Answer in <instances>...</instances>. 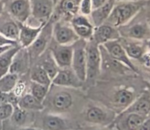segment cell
<instances>
[{"instance_id": "1", "label": "cell", "mask_w": 150, "mask_h": 130, "mask_svg": "<svg viewBox=\"0 0 150 130\" xmlns=\"http://www.w3.org/2000/svg\"><path fill=\"white\" fill-rule=\"evenodd\" d=\"M139 75L108 81L98 80L86 91L87 98L101 104L116 115L122 112L146 88Z\"/></svg>"}, {"instance_id": "2", "label": "cell", "mask_w": 150, "mask_h": 130, "mask_svg": "<svg viewBox=\"0 0 150 130\" xmlns=\"http://www.w3.org/2000/svg\"><path fill=\"white\" fill-rule=\"evenodd\" d=\"M84 92L83 89L66 88L52 84L43 102L45 109L46 108L48 112L70 116L77 106L83 109L86 102L84 99L87 98Z\"/></svg>"}, {"instance_id": "3", "label": "cell", "mask_w": 150, "mask_h": 130, "mask_svg": "<svg viewBox=\"0 0 150 130\" xmlns=\"http://www.w3.org/2000/svg\"><path fill=\"white\" fill-rule=\"evenodd\" d=\"M149 2L150 0L116 1L115 5L105 24L118 28L131 21Z\"/></svg>"}, {"instance_id": "4", "label": "cell", "mask_w": 150, "mask_h": 130, "mask_svg": "<svg viewBox=\"0 0 150 130\" xmlns=\"http://www.w3.org/2000/svg\"><path fill=\"white\" fill-rule=\"evenodd\" d=\"M99 49L101 54V71L98 80L108 81L139 75L111 56L103 45H99Z\"/></svg>"}, {"instance_id": "5", "label": "cell", "mask_w": 150, "mask_h": 130, "mask_svg": "<svg viewBox=\"0 0 150 130\" xmlns=\"http://www.w3.org/2000/svg\"><path fill=\"white\" fill-rule=\"evenodd\" d=\"M88 99L90 102H85L80 113L84 121L93 126L111 125L116 114L101 104Z\"/></svg>"}, {"instance_id": "6", "label": "cell", "mask_w": 150, "mask_h": 130, "mask_svg": "<svg viewBox=\"0 0 150 130\" xmlns=\"http://www.w3.org/2000/svg\"><path fill=\"white\" fill-rule=\"evenodd\" d=\"M117 29L121 37L141 41L150 40V24L147 19L145 8L128 23Z\"/></svg>"}, {"instance_id": "7", "label": "cell", "mask_w": 150, "mask_h": 130, "mask_svg": "<svg viewBox=\"0 0 150 130\" xmlns=\"http://www.w3.org/2000/svg\"><path fill=\"white\" fill-rule=\"evenodd\" d=\"M86 76L83 90L93 86L98 80L101 71L99 45L91 38L86 43Z\"/></svg>"}, {"instance_id": "8", "label": "cell", "mask_w": 150, "mask_h": 130, "mask_svg": "<svg viewBox=\"0 0 150 130\" xmlns=\"http://www.w3.org/2000/svg\"><path fill=\"white\" fill-rule=\"evenodd\" d=\"M36 127L42 130H81L79 122L70 116L47 112Z\"/></svg>"}, {"instance_id": "9", "label": "cell", "mask_w": 150, "mask_h": 130, "mask_svg": "<svg viewBox=\"0 0 150 130\" xmlns=\"http://www.w3.org/2000/svg\"><path fill=\"white\" fill-rule=\"evenodd\" d=\"M54 22L50 17L49 20L43 26L35 41L29 46L26 48L29 55L31 66L48 48L53 38V25Z\"/></svg>"}, {"instance_id": "10", "label": "cell", "mask_w": 150, "mask_h": 130, "mask_svg": "<svg viewBox=\"0 0 150 130\" xmlns=\"http://www.w3.org/2000/svg\"><path fill=\"white\" fill-rule=\"evenodd\" d=\"M31 15L26 24L38 26L46 24L52 16L54 8V0H30Z\"/></svg>"}, {"instance_id": "11", "label": "cell", "mask_w": 150, "mask_h": 130, "mask_svg": "<svg viewBox=\"0 0 150 130\" xmlns=\"http://www.w3.org/2000/svg\"><path fill=\"white\" fill-rule=\"evenodd\" d=\"M81 0H54V8L51 16L55 22L63 20L70 22L71 19L80 14Z\"/></svg>"}, {"instance_id": "12", "label": "cell", "mask_w": 150, "mask_h": 130, "mask_svg": "<svg viewBox=\"0 0 150 130\" xmlns=\"http://www.w3.org/2000/svg\"><path fill=\"white\" fill-rule=\"evenodd\" d=\"M86 43L87 41L79 39L73 44V57L71 67L84 83L86 76Z\"/></svg>"}, {"instance_id": "13", "label": "cell", "mask_w": 150, "mask_h": 130, "mask_svg": "<svg viewBox=\"0 0 150 130\" xmlns=\"http://www.w3.org/2000/svg\"><path fill=\"white\" fill-rule=\"evenodd\" d=\"M4 11L16 22L26 24L31 15L30 0H4Z\"/></svg>"}, {"instance_id": "14", "label": "cell", "mask_w": 150, "mask_h": 130, "mask_svg": "<svg viewBox=\"0 0 150 130\" xmlns=\"http://www.w3.org/2000/svg\"><path fill=\"white\" fill-rule=\"evenodd\" d=\"M53 39L61 45H73L80 39L70 22L57 20L53 22Z\"/></svg>"}, {"instance_id": "15", "label": "cell", "mask_w": 150, "mask_h": 130, "mask_svg": "<svg viewBox=\"0 0 150 130\" xmlns=\"http://www.w3.org/2000/svg\"><path fill=\"white\" fill-rule=\"evenodd\" d=\"M48 49L59 68H70L73 57V45H65L57 43L52 38Z\"/></svg>"}, {"instance_id": "16", "label": "cell", "mask_w": 150, "mask_h": 130, "mask_svg": "<svg viewBox=\"0 0 150 130\" xmlns=\"http://www.w3.org/2000/svg\"><path fill=\"white\" fill-rule=\"evenodd\" d=\"M52 84L66 88L83 89L84 83L76 75L71 67L60 68L52 81Z\"/></svg>"}, {"instance_id": "17", "label": "cell", "mask_w": 150, "mask_h": 130, "mask_svg": "<svg viewBox=\"0 0 150 130\" xmlns=\"http://www.w3.org/2000/svg\"><path fill=\"white\" fill-rule=\"evenodd\" d=\"M146 117L134 113L122 112L116 115L111 125L117 130H139Z\"/></svg>"}, {"instance_id": "18", "label": "cell", "mask_w": 150, "mask_h": 130, "mask_svg": "<svg viewBox=\"0 0 150 130\" xmlns=\"http://www.w3.org/2000/svg\"><path fill=\"white\" fill-rule=\"evenodd\" d=\"M70 24L80 39L88 41L92 38L94 26L88 16L79 14L71 19Z\"/></svg>"}, {"instance_id": "19", "label": "cell", "mask_w": 150, "mask_h": 130, "mask_svg": "<svg viewBox=\"0 0 150 130\" xmlns=\"http://www.w3.org/2000/svg\"><path fill=\"white\" fill-rule=\"evenodd\" d=\"M118 41L127 55L133 62L140 59L147 51L146 41H138L123 37H120Z\"/></svg>"}, {"instance_id": "20", "label": "cell", "mask_w": 150, "mask_h": 130, "mask_svg": "<svg viewBox=\"0 0 150 130\" xmlns=\"http://www.w3.org/2000/svg\"><path fill=\"white\" fill-rule=\"evenodd\" d=\"M31 66L29 55L26 48H21L13 58L9 72L21 76L28 74Z\"/></svg>"}, {"instance_id": "21", "label": "cell", "mask_w": 150, "mask_h": 130, "mask_svg": "<svg viewBox=\"0 0 150 130\" xmlns=\"http://www.w3.org/2000/svg\"><path fill=\"white\" fill-rule=\"evenodd\" d=\"M103 45L111 56L117 61L127 65L132 69L134 72L139 74V72L135 65L127 55L124 49L120 44L118 39L107 42Z\"/></svg>"}, {"instance_id": "22", "label": "cell", "mask_w": 150, "mask_h": 130, "mask_svg": "<svg viewBox=\"0 0 150 130\" xmlns=\"http://www.w3.org/2000/svg\"><path fill=\"white\" fill-rule=\"evenodd\" d=\"M122 112L134 113L144 116L150 114V93L146 87Z\"/></svg>"}, {"instance_id": "23", "label": "cell", "mask_w": 150, "mask_h": 130, "mask_svg": "<svg viewBox=\"0 0 150 130\" xmlns=\"http://www.w3.org/2000/svg\"><path fill=\"white\" fill-rule=\"evenodd\" d=\"M120 37L117 28L104 23L94 28L92 39L100 45L111 41L118 40Z\"/></svg>"}, {"instance_id": "24", "label": "cell", "mask_w": 150, "mask_h": 130, "mask_svg": "<svg viewBox=\"0 0 150 130\" xmlns=\"http://www.w3.org/2000/svg\"><path fill=\"white\" fill-rule=\"evenodd\" d=\"M18 23L19 28L18 43L22 48H28L29 46L46 24H42L38 26H32L27 24Z\"/></svg>"}, {"instance_id": "25", "label": "cell", "mask_w": 150, "mask_h": 130, "mask_svg": "<svg viewBox=\"0 0 150 130\" xmlns=\"http://www.w3.org/2000/svg\"><path fill=\"white\" fill-rule=\"evenodd\" d=\"M19 32L18 23L4 11L0 15V34L18 42Z\"/></svg>"}, {"instance_id": "26", "label": "cell", "mask_w": 150, "mask_h": 130, "mask_svg": "<svg viewBox=\"0 0 150 130\" xmlns=\"http://www.w3.org/2000/svg\"><path fill=\"white\" fill-rule=\"evenodd\" d=\"M115 2V0H108L103 5L92 10L88 16L94 28L105 22L109 17Z\"/></svg>"}, {"instance_id": "27", "label": "cell", "mask_w": 150, "mask_h": 130, "mask_svg": "<svg viewBox=\"0 0 150 130\" xmlns=\"http://www.w3.org/2000/svg\"><path fill=\"white\" fill-rule=\"evenodd\" d=\"M35 63L40 65L44 69L52 81L60 69L48 48L37 59Z\"/></svg>"}, {"instance_id": "28", "label": "cell", "mask_w": 150, "mask_h": 130, "mask_svg": "<svg viewBox=\"0 0 150 130\" xmlns=\"http://www.w3.org/2000/svg\"><path fill=\"white\" fill-rule=\"evenodd\" d=\"M30 112L31 111L22 109L18 105L14 106L13 111L10 117L11 123L18 128L30 126L34 121V116Z\"/></svg>"}, {"instance_id": "29", "label": "cell", "mask_w": 150, "mask_h": 130, "mask_svg": "<svg viewBox=\"0 0 150 130\" xmlns=\"http://www.w3.org/2000/svg\"><path fill=\"white\" fill-rule=\"evenodd\" d=\"M17 105L29 111H42L45 109L43 102L37 99L29 92L25 94L19 99Z\"/></svg>"}, {"instance_id": "30", "label": "cell", "mask_w": 150, "mask_h": 130, "mask_svg": "<svg viewBox=\"0 0 150 130\" xmlns=\"http://www.w3.org/2000/svg\"><path fill=\"white\" fill-rule=\"evenodd\" d=\"M29 77L30 81L42 85L50 86L52 84V80L47 72L40 65L36 63L30 66Z\"/></svg>"}, {"instance_id": "31", "label": "cell", "mask_w": 150, "mask_h": 130, "mask_svg": "<svg viewBox=\"0 0 150 130\" xmlns=\"http://www.w3.org/2000/svg\"><path fill=\"white\" fill-rule=\"evenodd\" d=\"M21 48L19 45H15L0 54V78L9 72L13 58Z\"/></svg>"}, {"instance_id": "32", "label": "cell", "mask_w": 150, "mask_h": 130, "mask_svg": "<svg viewBox=\"0 0 150 130\" xmlns=\"http://www.w3.org/2000/svg\"><path fill=\"white\" fill-rule=\"evenodd\" d=\"M19 78L18 75L10 72L0 78V92H11L15 86Z\"/></svg>"}, {"instance_id": "33", "label": "cell", "mask_w": 150, "mask_h": 130, "mask_svg": "<svg viewBox=\"0 0 150 130\" xmlns=\"http://www.w3.org/2000/svg\"><path fill=\"white\" fill-rule=\"evenodd\" d=\"M49 88L50 86L42 85L31 81H30L29 83V92L42 102L45 100Z\"/></svg>"}, {"instance_id": "34", "label": "cell", "mask_w": 150, "mask_h": 130, "mask_svg": "<svg viewBox=\"0 0 150 130\" xmlns=\"http://www.w3.org/2000/svg\"><path fill=\"white\" fill-rule=\"evenodd\" d=\"M14 106L10 103L0 104V120L4 121L9 118L13 111Z\"/></svg>"}, {"instance_id": "35", "label": "cell", "mask_w": 150, "mask_h": 130, "mask_svg": "<svg viewBox=\"0 0 150 130\" xmlns=\"http://www.w3.org/2000/svg\"><path fill=\"white\" fill-rule=\"evenodd\" d=\"M27 89V83L25 79L23 80L21 77L19 78V79L14 87L12 91L13 94L19 99L26 94V90Z\"/></svg>"}, {"instance_id": "36", "label": "cell", "mask_w": 150, "mask_h": 130, "mask_svg": "<svg viewBox=\"0 0 150 130\" xmlns=\"http://www.w3.org/2000/svg\"><path fill=\"white\" fill-rule=\"evenodd\" d=\"M19 98H17L11 91L10 92H0V104L10 103L13 106L18 105Z\"/></svg>"}, {"instance_id": "37", "label": "cell", "mask_w": 150, "mask_h": 130, "mask_svg": "<svg viewBox=\"0 0 150 130\" xmlns=\"http://www.w3.org/2000/svg\"><path fill=\"white\" fill-rule=\"evenodd\" d=\"M93 10L92 0H81L79 13L83 15L89 16Z\"/></svg>"}, {"instance_id": "38", "label": "cell", "mask_w": 150, "mask_h": 130, "mask_svg": "<svg viewBox=\"0 0 150 130\" xmlns=\"http://www.w3.org/2000/svg\"><path fill=\"white\" fill-rule=\"evenodd\" d=\"M19 43L17 41L12 40L6 38L4 35L0 34V46H4L8 45H18Z\"/></svg>"}, {"instance_id": "39", "label": "cell", "mask_w": 150, "mask_h": 130, "mask_svg": "<svg viewBox=\"0 0 150 130\" xmlns=\"http://www.w3.org/2000/svg\"><path fill=\"white\" fill-rule=\"evenodd\" d=\"M81 130H117L112 125L108 126H92Z\"/></svg>"}, {"instance_id": "40", "label": "cell", "mask_w": 150, "mask_h": 130, "mask_svg": "<svg viewBox=\"0 0 150 130\" xmlns=\"http://www.w3.org/2000/svg\"><path fill=\"white\" fill-rule=\"evenodd\" d=\"M139 130H150V114L143 121Z\"/></svg>"}, {"instance_id": "41", "label": "cell", "mask_w": 150, "mask_h": 130, "mask_svg": "<svg viewBox=\"0 0 150 130\" xmlns=\"http://www.w3.org/2000/svg\"><path fill=\"white\" fill-rule=\"evenodd\" d=\"M108 0H92V5H93V9L97 8L105 3H106Z\"/></svg>"}, {"instance_id": "42", "label": "cell", "mask_w": 150, "mask_h": 130, "mask_svg": "<svg viewBox=\"0 0 150 130\" xmlns=\"http://www.w3.org/2000/svg\"><path fill=\"white\" fill-rule=\"evenodd\" d=\"M17 130H42L36 126H25V127H22L18 128Z\"/></svg>"}, {"instance_id": "43", "label": "cell", "mask_w": 150, "mask_h": 130, "mask_svg": "<svg viewBox=\"0 0 150 130\" xmlns=\"http://www.w3.org/2000/svg\"><path fill=\"white\" fill-rule=\"evenodd\" d=\"M12 46H12V45H8V46H0V54L4 53V52H5L6 51L8 50L9 49H10Z\"/></svg>"}, {"instance_id": "44", "label": "cell", "mask_w": 150, "mask_h": 130, "mask_svg": "<svg viewBox=\"0 0 150 130\" xmlns=\"http://www.w3.org/2000/svg\"><path fill=\"white\" fill-rule=\"evenodd\" d=\"M4 0H0V15L4 12Z\"/></svg>"}, {"instance_id": "45", "label": "cell", "mask_w": 150, "mask_h": 130, "mask_svg": "<svg viewBox=\"0 0 150 130\" xmlns=\"http://www.w3.org/2000/svg\"><path fill=\"white\" fill-rule=\"evenodd\" d=\"M145 83H146V89H148V91L150 93V82H147V81H145Z\"/></svg>"}, {"instance_id": "46", "label": "cell", "mask_w": 150, "mask_h": 130, "mask_svg": "<svg viewBox=\"0 0 150 130\" xmlns=\"http://www.w3.org/2000/svg\"><path fill=\"white\" fill-rule=\"evenodd\" d=\"M4 129V125L2 121L0 120V130H3Z\"/></svg>"}, {"instance_id": "47", "label": "cell", "mask_w": 150, "mask_h": 130, "mask_svg": "<svg viewBox=\"0 0 150 130\" xmlns=\"http://www.w3.org/2000/svg\"><path fill=\"white\" fill-rule=\"evenodd\" d=\"M116 1H138L141 0H115Z\"/></svg>"}]
</instances>
